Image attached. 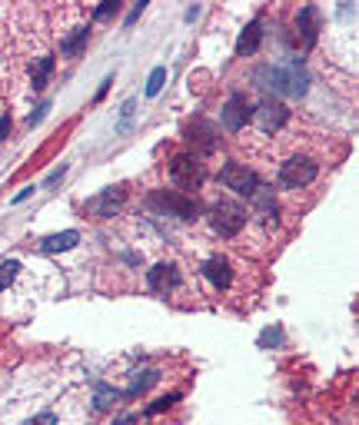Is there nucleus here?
<instances>
[{
	"label": "nucleus",
	"instance_id": "obj_10",
	"mask_svg": "<svg viewBox=\"0 0 359 425\" xmlns=\"http://www.w3.org/2000/svg\"><path fill=\"white\" fill-rule=\"evenodd\" d=\"M147 286L154 292H170V289L180 286V269L170 263H156L150 273H147Z\"/></svg>",
	"mask_w": 359,
	"mask_h": 425
},
{
	"label": "nucleus",
	"instance_id": "obj_23",
	"mask_svg": "<svg viewBox=\"0 0 359 425\" xmlns=\"http://www.w3.org/2000/svg\"><path fill=\"white\" fill-rule=\"evenodd\" d=\"M116 11H120V4H116V0H103L100 7L93 11V20H107V17H114Z\"/></svg>",
	"mask_w": 359,
	"mask_h": 425
},
{
	"label": "nucleus",
	"instance_id": "obj_3",
	"mask_svg": "<svg viewBox=\"0 0 359 425\" xmlns=\"http://www.w3.org/2000/svg\"><path fill=\"white\" fill-rule=\"evenodd\" d=\"M276 180H280L283 189H303L316 180V163L306 160V156H293V160H286L280 166V176Z\"/></svg>",
	"mask_w": 359,
	"mask_h": 425
},
{
	"label": "nucleus",
	"instance_id": "obj_9",
	"mask_svg": "<svg viewBox=\"0 0 359 425\" xmlns=\"http://www.w3.org/2000/svg\"><path fill=\"white\" fill-rule=\"evenodd\" d=\"M123 200H127V189L123 187H107L100 193V196H93V200H87V212L90 216H114L120 206H123Z\"/></svg>",
	"mask_w": 359,
	"mask_h": 425
},
{
	"label": "nucleus",
	"instance_id": "obj_17",
	"mask_svg": "<svg viewBox=\"0 0 359 425\" xmlns=\"http://www.w3.org/2000/svg\"><path fill=\"white\" fill-rule=\"evenodd\" d=\"M53 74V57H37L34 67H30V87L34 90H43L47 87V80Z\"/></svg>",
	"mask_w": 359,
	"mask_h": 425
},
{
	"label": "nucleus",
	"instance_id": "obj_16",
	"mask_svg": "<svg viewBox=\"0 0 359 425\" xmlns=\"http://www.w3.org/2000/svg\"><path fill=\"white\" fill-rule=\"evenodd\" d=\"M250 200H253V212H257L259 220H273L276 216V200H273V189L269 187H259Z\"/></svg>",
	"mask_w": 359,
	"mask_h": 425
},
{
	"label": "nucleus",
	"instance_id": "obj_20",
	"mask_svg": "<svg viewBox=\"0 0 359 425\" xmlns=\"http://www.w3.org/2000/svg\"><path fill=\"white\" fill-rule=\"evenodd\" d=\"M17 273H20V263H17V259H7V263H0V292L11 286L13 279H17Z\"/></svg>",
	"mask_w": 359,
	"mask_h": 425
},
{
	"label": "nucleus",
	"instance_id": "obj_12",
	"mask_svg": "<svg viewBox=\"0 0 359 425\" xmlns=\"http://www.w3.org/2000/svg\"><path fill=\"white\" fill-rule=\"evenodd\" d=\"M77 243H80L77 229H64V233H53V236L40 239V252H67V250H74Z\"/></svg>",
	"mask_w": 359,
	"mask_h": 425
},
{
	"label": "nucleus",
	"instance_id": "obj_25",
	"mask_svg": "<svg viewBox=\"0 0 359 425\" xmlns=\"http://www.w3.org/2000/svg\"><path fill=\"white\" fill-rule=\"evenodd\" d=\"M27 425H60V422H57V415L53 412H40V415H34Z\"/></svg>",
	"mask_w": 359,
	"mask_h": 425
},
{
	"label": "nucleus",
	"instance_id": "obj_5",
	"mask_svg": "<svg viewBox=\"0 0 359 425\" xmlns=\"http://www.w3.org/2000/svg\"><path fill=\"white\" fill-rule=\"evenodd\" d=\"M250 120H253V103L246 100V93H233L219 110V123H223L226 133H240Z\"/></svg>",
	"mask_w": 359,
	"mask_h": 425
},
{
	"label": "nucleus",
	"instance_id": "obj_6",
	"mask_svg": "<svg viewBox=\"0 0 359 425\" xmlns=\"http://www.w3.org/2000/svg\"><path fill=\"white\" fill-rule=\"evenodd\" d=\"M170 180H173L180 189H196L203 183V166H200L196 156L180 153V156H173V163H170Z\"/></svg>",
	"mask_w": 359,
	"mask_h": 425
},
{
	"label": "nucleus",
	"instance_id": "obj_4",
	"mask_svg": "<svg viewBox=\"0 0 359 425\" xmlns=\"http://www.w3.org/2000/svg\"><path fill=\"white\" fill-rule=\"evenodd\" d=\"M219 183L226 189H233L236 196H253L259 189V176L253 170H246L243 163H226L223 170H219Z\"/></svg>",
	"mask_w": 359,
	"mask_h": 425
},
{
	"label": "nucleus",
	"instance_id": "obj_1",
	"mask_svg": "<svg viewBox=\"0 0 359 425\" xmlns=\"http://www.w3.org/2000/svg\"><path fill=\"white\" fill-rule=\"evenodd\" d=\"M253 83L273 93H286V97H303L309 90V74L299 60H286V63H266L253 70Z\"/></svg>",
	"mask_w": 359,
	"mask_h": 425
},
{
	"label": "nucleus",
	"instance_id": "obj_2",
	"mask_svg": "<svg viewBox=\"0 0 359 425\" xmlns=\"http://www.w3.org/2000/svg\"><path fill=\"white\" fill-rule=\"evenodd\" d=\"M210 223H213V229H217L223 239H233V236H240V233H243L246 210L240 206V203L219 200V203H213V210H210Z\"/></svg>",
	"mask_w": 359,
	"mask_h": 425
},
{
	"label": "nucleus",
	"instance_id": "obj_11",
	"mask_svg": "<svg viewBox=\"0 0 359 425\" xmlns=\"http://www.w3.org/2000/svg\"><path fill=\"white\" fill-rule=\"evenodd\" d=\"M203 276L213 283L217 289H226L233 283V269H230V263L223 259V256H213V259H206L203 263Z\"/></svg>",
	"mask_w": 359,
	"mask_h": 425
},
{
	"label": "nucleus",
	"instance_id": "obj_27",
	"mask_svg": "<svg viewBox=\"0 0 359 425\" xmlns=\"http://www.w3.org/2000/svg\"><path fill=\"white\" fill-rule=\"evenodd\" d=\"M50 110V103H40L37 107V113H30V116H27V126H37L40 120H43V113Z\"/></svg>",
	"mask_w": 359,
	"mask_h": 425
},
{
	"label": "nucleus",
	"instance_id": "obj_14",
	"mask_svg": "<svg viewBox=\"0 0 359 425\" xmlns=\"http://www.w3.org/2000/svg\"><path fill=\"white\" fill-rule=\"evenodd\" d=\"M87 40H90V27H74V30L60 40V53H64V57H77V53L87 47Z\"/></svg>",
	"mask_w": 359,
	"mask_h": 425
},
{
	"label": "nucleus",
	"instance_id": "obj_7",
	"mask_svg": "<svg viewBox=\"0 0 359 425\" xmlns=\"http://www.w3.org/2000/svg\"><path fill=\"white\" fill-rule=\"evenodd\" d=\"M253 120L263 133H276L286 126L290 120V110H286V103L276 100V97H266V100H259V107H253Z\"/></svg>",
	"mask_w": 359,
	"mask_h": 425
},
{
	"label": "nucleus",
	"instance_id": "obj_22",
	"mask_svg": "<svg viewBox=\"0 0 359 425\" xmlns=\"http://www.w3.org/2000/svg\"><path fill=\"white\" fill-rule=\"evenodd\" d=\"M154 382H156V372H143V379H137V382H133V386H130L123 396H137V392H143V389H150Z\"/></svg>",
	"mask_w": 359,
	"mask_h": 425
},
{
	"label": "nucleus",
	"instance_id": "obj_26",
	"mask_svg": "<svg viewBox=\"0 0 359 425\" xmlns=\"http://www.w3.org/2000/svg\"><path fill=\"white\" fill-rule=\"evenodd\" d=\"M280 329H266V332H263V336H259V346H263V349H266L269 342H273V346H276V342H280Z\"/></svg>",
	"mask_w": 359,
	"mask_h": 425
},
{
	"label": "nucleus",
	"instance_id": "obj_28",
	"mask_svg": "<svg viewBox=\"0 0 359 425\" xmlns=\"http://www.w3.org/2000/svg\"><path fill=\"white\" fill-rule=\"evenodd\" d=\"M34 189H37V187H24L20 193H17V196H13V203H24L27 196H34Z\"/></svg>",
	"mask_w": 359,
	"mask_h": 425
},
{
	"label": "nucleus",
	"instance_id": "obj_24",
	"mask_svg": "<svg viewBox=\"0 0 359 425\" xmlns=\"http://www.w3.org/2000/svg\"><path fill=\"white\" fill-rule=\"evenodd\" d=\"M180 396H167V399H156L154 405H147V415H156V412H163V409H170L173 402H177Z\"/></svg>",
	"mask_w": 359,
	"mask_h": 425
},
{
	"label": "nucleus",
	"instance_id": "obj_19",
	"mask_svg": "<svg viewBox=\"0 0 359 425\" xmlns=\"http://www.w3.org/2000/svg\"><path fill=\"white\" fill-rule=\"evenodd\" d=\"M190 140L203 143V150H206V153L217 147V140H213V126H206V123H193V126H190Z\"/></svg>",
	"mask_w": 359,
	"mask_h": 425
},
{
	"label": "nucleus",
	"instance_id": "obj_21",
	"mask_svg": "<svg viewBox=\"0 0 359 425\" xmlns=\"http://www.w3.org/2000/svg\"><path fill=\"white\" fill-rule=\"evenodd\" d=\"M163 83H167V67H156L150 74V80H147V97H156L163 90Z\"/></svg>",
	"mask_w": 359,
	"mask_h": 425
},
{
	"label": "nucleus",
	"instance_id": "obj_8",
	"mask_svg": "<svg viewBox=\"0 0 359 425\" xmlns=\"http://www.w3.org/2000/svg\"><path fill=\"white\" fill-rule=\"evenodd\" d=\"M156 210H163L167 216H177V220H193L196 216V203L190 196H183V193H173V189H156L154 196H150Z\"/></svg>",
	"mask_w": 359,
	"mask_h": 425
},
{
	"label": "nucleus",
	"instance_id": "obj_29",
	"mask_svg": "<svg viewBox=\"0 0 359 425\" xmlns=\"http://www.w3.org/2000/svg\"><path fill=\"white\" fill-rule=\"evenodd\" d=\"M140 13H143V0H140V4H133V11H130V17H127V27L133 24V20H137Z\"/></svg>",
	"mask_w": 359,
	"mask_h": 425
},
{
	"label": "nucleus",
	"instance_id": "obj_30",
	"mask_svg": "<svg viewBox=\"0 0 359 425\" xmlns=\"http://www.w3.org/2000/svg\"><path fill=\"white\" fill-rule=\"evenodd\" d=\"M11 133V116H0V140Z\"/></svg>",
	"mask_w": 359,
	"mask_h": 425
},
{
	"label": "nucleus",
	"instance_id": "obj_13",
	"mask_svg": "<svg viewBox=\"0 0 359 425\" xmlns=\"http://www.w3.org/2000/svg\"><path fill=\"white\" fill-rule=\"evenodd\" d=\"M259 40H263V24H259V20H250V24L243 27L240 40H236V53H240V57H250V53H257Z\"/></svg>",
	"mask_w": 359,
	"mask_h": 425
},
{
	"label": "nucleus",
	"instance_id": "obj_15",
	"mask_svg": "<svg viewBox=\"0 0 359 425\" xmlns=\"http://www.w3.org/2000/svg\"><path fill=\"white\" fill-rule=\"evenodd\" d=\"M296 27H299V34H303V47H313L316 43V7H303L299 17H296Z\"/></svg>",
	"mask_w": 359,
	"mask_h": 425
},
{
	"label": "nucleus",
	"instance_id": "obj_18",
	"mask_svg": "<svg viewBox=\"0 0 359 425\" xmlns=\"http://www.w3.org/2000/svg\"><path fill=\"white\" fill-rule=\"evenodd\" d=\"M116 399H120V392H114L110 386H97V392H93V409L97 412H107L110 405H116Z\"/></svg>",
	"mask_w": 359,
	"mask_h": 425
}]
</instances>
